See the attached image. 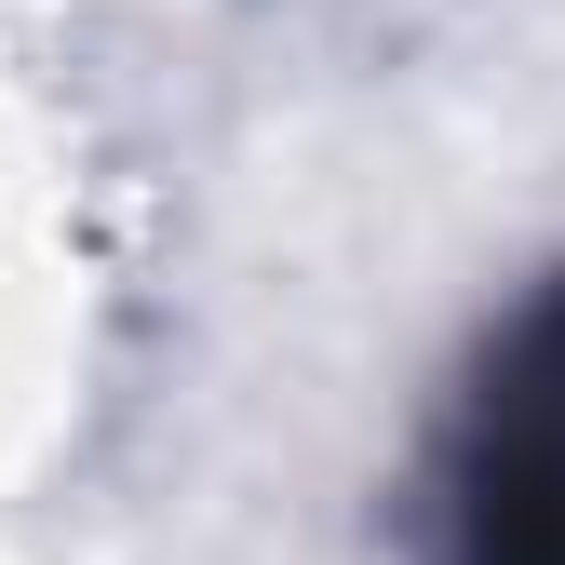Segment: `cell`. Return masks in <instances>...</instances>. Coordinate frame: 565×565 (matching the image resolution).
<instances>
[{"mask_svg":"<svg viewBox=\"0 0 565 565\" xmlns=\"http://www.w3.org/2000/svg\"><path fill=\"white\" fill-rule=\"evenodd\" d=\"M431 565H565V269L471 337V364L417 458Z\"/></svg>","mask_w":565,"mask_h":565,"instance_id":"1","label":"cell"}]
</instances>
